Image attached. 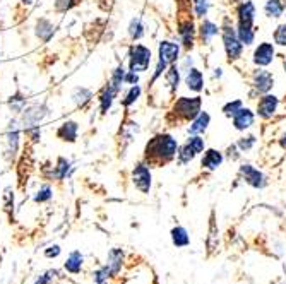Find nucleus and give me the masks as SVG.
<instances>
[{
  "label": "nucleus",
  "mask_w": 286,
  "mask_h": 284,
  "mask_svg": "<svg viewBox=\"0 0 286 284\" xmlns=\"http://www.w3.org/2000/svg\"><path fill=\"white\" fill-rule=\"evenodd\" d=\"M178 154V144L168 134L153 137L146 146V160L149 165H165Z\"/></svg>",
  "instance_id": "nucleus-1"
},
{
  "label": "nucleus",
  "mask_w": 286,
  "mask_h": 284,
  "mask_svg": "<svg viewBox=\"0 0 286 284\" xmlns=\"http://www.w3.org/2000/svg\"><path fill=\"white\" fill-rule=\"evenodd\" d=\"M151 64V50L144 45H134L129 53V67L134 72H144L148 71Z\"/></svg>",
  "instance_id": "nucleus-2"
},
{
  "label": "nucleus",
  "mask_w": 286,
  "mask_h": 284,
  "mask_svg": "<svg viewBox=\"0 0 286 284\" xmlns=\"http://www.w3.org/2000/svg\"><path fill=\"white\" fill-rule=\"evenodd\" d=\"M173 113L180 120H194L201 113V98H180L173 106Z\"/></svg>",
  "instance_id": "nucleus-3"
},
{
  "label": "nucleus",
  "mask_w": 286,
  "mask_h": 284,
  "mask_svg": "<svg viewBox=\"0 0 286 284\" xmlns=\"http://www.w3.org/2000/svg\"><path fill=\"white\" fill-rule=\"evenodd\" d=\"M223 43H224V50H226L228 60L233 62V60H238L242 57V50H243V43L238 38L237 31L233 29L232 26H224L223 27Z\"/></svg>",
  "instance_id": "nucleus-4"
},
{
  "label": "nucleus",
  "mask_w": 286,
  "mask_h": 284,
  "mask_svg": "<svg viewBox=\"0 0 286 284\" xmlns=\"http://www.w3.org/2000/svg\"><path fill=\"white\" fill-rule=\"evenodd\" d=\"M203 151H204V141L201 137L194 136L180 147V151H178V160H180V163H184L185 165V163L192 161L195 156L199 154V152H203Z\"/></svg>",
  "instance_id": "nucleus-5"
},
{
  "label": "nucleus",
  "mask_w": 286,
  "mask_h": 284,
  "mask_svg": "<svg viewBox=\"0 0 286 284\" xmlns=\"http://www.w3.org/2000/svg\"><path fill=\"white\" fill-rule=\"evenodd\" d=\"M132 178H134V185L140 192L149 194V190H151V171H149L148 165L139 163L132 171Z\"/></svg>",
  "instance_id": "nucleus-6"
},
{
  "label": "nucleus",
  "mask_w": 286,
  "mask_h": 284,
  "mask_svg": "<svg viewBox=\"0 0 286 284\" xmlns=\"http://www.w3.org/2000/svg\"><path fill=\"white\" fill-rule=\"evenodd\" d=\"M252 84H254L257 92H267L274 86V77L273 74L264 71V69H257L252 76Z\"/></svg>",
  "instance_id": "nucleus-7"
},
{
  "label": "nucleus",
  "mask_w": 286,
  "mask_h": 284,
  "mask_svg": "<svg viewBox=\"0 0 286 284\" xmlns=\"http://www.w3.org/2000/svg\"><path fill=\"white\" fill-rule=\"evenodd\" d=\"M278 103L279 101L274 94H264L257 103V113H259L261 118H271L278 110Z\"/></svg>",
  "instance_id": "nucleus-8"
},
{
  "label": "nucleus",
  "mask_w": 286,
  "mask_h": 284,
  "mask_svg": "<svg viewBox=\"0 0 286 284\" xmlns=\"http://www.w3.org/2000/svg\"><path fill=\"white\" fill-rule=\"evenodd\" d=\"M180 55V45L171 43V41H161L159 43V60L165 62L166 65L175 64Z\"/></svg>",
  "instance_id": "nucleus-9"
},
{
  "label": "nucleus",
  "mask_w": 286,
  "mask_h": 284,
  "mask_svg": "<svg viewBox=\"0 0 286 284\" xmlns=\"http://www.w3.org/2000/svg\"><path fill=\"white\" fill-rule=\"evenodd\" d=\"M46 113H48V111H46V106L45 105H36V106H33V108L26 110L24 111V116H22V123H24L26 130L36 127V125H38L41 120L45 118Z\"/></svg>",
  "instance_id": "nucleus-10"
},
{
  "label": "nucleus",
  "mask_w": 286,
  "mask_h": 284,
  "mask_svg": "<svg viewBox=\"0 0 286 284\" xmlns=\"http://www.w3.org/2000/svg\"><path fill=\"white\" fill-rule=\"evenodd\" d=\"M240 175L245 178V181L248 185H252L254 188H262L266 187V178L264 175L261 173L259 170H255L254 166L250 165H243L240 168Z\"/></svg>",
  "instance_id": "nucleus-11"
},
{
  "label": "nucleus",
  "mask_w": 286,
  "mask_h": 284,
  "mask_svg": "<svg viewBox=\"0 0 286 284\" xmlns=\"http://www.w3.org/2000/svg\"><path fill=\"white\" fill-rule=\"evenodd\" d=\"M254 64L259 67H266L274 60V46L271 43H261L254 52Z\"/></svg>",
  "instance_id": "nucleus-12"
},
{
  "label": "nucleus",
  "mask_w": 286,
  "mask_h": 284,
  "mask_svg": "<svg viewBox=\"0 0 286 284\" xmlns=\"http://www.w3.org/2000/svg\"><path fill=\"white\" fill-rule=\"evenodd\" d=\"M238 26L242 27H252L254 26V16H255V7L252 2H243L238 6Z\"/></svg>",
  "instance_id": "nucleus-13"
},
{
  "label": "nucleus",
  "mask_w": 286,
  "mask_h": 284,
  "mask_svg": "<svg viewBox=\"0 0 286 284\" xmlns=\"http://www.w3.org/2000/svg\"><path fill=\"white\" fill-rule=\"evenodd\" d=\"M122 264H124V252L120 248H113L108 254V264L105 265L106 272L110 274V277H115L120 272Z\"/></svg>",
  "instance_id": "nucleus-14"
},
{
  "label": "nucleus",
  "mask_w": 286,
  "mask_h": 284,
  "mask_svg": "<svg viewBox=\"0 0 286 284\" xmlns=\"http://www.w3.org/2000/svg\"><path fill=\"white\" fill-rule=\"evenodd\" d=\"M223 163V154L219 151H216V149H208V151L204 152L203 156V166L206 170H216L221 166Z\"/></svg>",
  "instance_id": "nucleus-15"
},
{
  "label": "nucleus",
  "mask_w": 286,
  "mask_h": 284,
  "mask_svg": "<svg viewBox=\"0 0 286 284\" xmlns=\"http://www.w3.org/2000/svg\"><path fill=\"white\" fill-rule=\"evenodd\" d=\"M209 122H211L209 113H206V111H201V113L195 116L194 120H192V125L189 127V134H192V136H199V134H204L206 129H208Z\"/></svg>",
  "instance_id": "nucleus-16"
},
{
  "label": "nucleus",
  "mask_w": 286,
  "mask_h": 284,
  "mask_svg": "<svg viewBox=\"0 0 286 284\" xmlns=\"http://www.w3.org/2000/svg\"><path fill=\"white\" fill-rule=\"evenodd\" d=\"M252 123H254V113L248 108H242L233 116V125L237 130H247Z\"/></svg>",
  "instance_id": "nucleus-17"
},
{
  "label": "nucleus",
  "mask_w": 286,
  "mask_h": 284,
  "mask_svg": "<svg viewBox=\"0 0 286 284\" xmlns=\"http://www.w3.org/2000/svg\"><path fill=\"white\" fill-rule=\"evenodd\" d=\"M185 84L189 89L192 91H201L204 87V77H203V72L197 71V69H190L189 72H187V77H185Z\"/></svg>",
  "instance_id": "nucleus-18"
},
{
  "label": "nucleus",
  "mask_w": 286,
  "mask_h": 284,
  "mask_svg": "<svg viewBox=\"0 0 286 284\" xmlns=\"http://www.w3.org/2000/svg\"><path fill=\"white\" fill-rule=\"evenodd\" d=\"M178 33H180L182 43H184L185 48H192V45H194V36H195V29H194V24H192V21L182 22Z\"/></svg>",
  "instance_id": "nucleus-19"
},
{
  "label": "nucleus",
  "mask_w": 286,
  "mask_h": 284,
  "mask_svg": "<svg viewBox=\"0 0 286 284\" xmlns=\"http://www.w3.org/2000/svg\"><path fill=\"white\" fill-rule=\"evenodd\" d=\"M77 130H79L77 123L70 120V122H65L62 127L57 130V136H59V139H62V141L74 142L77 139Z\"/></svg>",
  "instance_id": "nucleus-20"
},
{
  "label": "nucleus",
  "mask_w": 286,
  "mask_h": 284,
  "mask_svg": "<svg viewBox=\"0 0 286 284\" xmlns=\"http://www.w3.org/2000/svg\"><path fill=\"white\" fill-rule=\"evenodd\" d=\"M171 241L177 248H184V246H189L190 238H189V233L184 226H177L171 230Z\"/></svg>",
  "instance_id": "nucleus-21"
},
{
  "label": "nucleus",
  "mask_w": 286,
  "mask_h": 284,
  "mask_svg": "<svg viewBox=\"0 0 286 284\" xmlns=\"http://www.w3.org/2000/svg\"><path fill=\"white\" fill-rule=\"evenodd\" d=\"M82 254L81 252H72L69 255V259H67V262H65V269H67V272L70 274H79L81 272V269H82Z\"/></svg>",
  "instance_id": "nucleus-22"
},
{
  "label": "nucleus",
  "mask_w": 286,
  "mask_h": 284,
  "mask_svg": "<svg viewBox=\"0 0 286 284\" xmlns=\"http://www.w3.org/2000/svg\"><path fill=\"white\" fill-rule=\"evenodd\" d=\"M120 89L113 84H108V87L105 89V92L101 94L100 101H101V113H106L108 111V108L111 106V103H113V98L117 96V92H119Z\"/></svg>",
  "instance_id": "nucleus-23"
},
{
  "label": "nucleus",
  "mask_w": 286,
  "mask_h": 284,
  "mask_svg": "<svg viewBox=\"0 0 286 284\" xmlns=\"http://www.w3.org/2000/svg\"><path fill=\"white\" fill-rule=\"evenodd\" d=\"M218 26L214 24V22H211V21H204L203 24H201V38H203V41H211L214 38V36L218 35Z\"/></svg>",
  "instance_id": "nucleus-24"
},
{
  "label": "nucleus",
  "mask_w": 286,
  "mask_h": 284,
  "mask_svg": "<svg viewBox=\"0 0 286 284\" xmlns=\"http://www.w3.org/2000/svg\"><path fill=\"white\" fill-rule=\"evenodd\" d=\"M36 35L43 41H48L51 38V35H53V24L46 19H40L38 26H36Z\"/></svg>",
  "instance_id": "nucleus-25"
},
{
  "label": "nucleus",
  "mask_w": 286,
  "mask_h": 284,
  "mask_svg": "<svg viewBox=\"0 0 286 284\" xmlns=\"http://www.w3.org/2000/svg\"><path fill=\"white\" fill-rule=\"evenodd\" d=\"M264 11L269 17H279L284 11V6L281 0H267Z\"/></svg>",
  "instance_id": "nucleus-26"
},
{
  "label": "nucleus",
  "mask_w": 286,
  "mask_h": 284,
  "mask_svg": "<svg viewBox=\"0 0 286 284\" xmlns=\"http://www.w3.org/2000/svg\"><path fill=\"white\" fill-rule=\"evenodd\" d=\"M237 35H238V38H240V41L243 45H252V43H254V29H252V27L238 26Z\"/></svg>",
  "instance_id": "nucleus-27"
},
{
  "label": "nucleus",
  "mask_w": 286,
  "mask_h": 284,
  "mask_svg": "<svg viewBox=\"0 0 286 284\" xmlns=\"http://www.w3.org/2000/svg\"><path fill=\"white\" fill-rule=\"evenodd\" d=\"M91 91H88V89H84V87H77L76 91H74V94H72V98H74V101H76V103L79 105V106H84L88 103L89 100H91Z\"/></svg>",
  "instance_id": "nucleus-28"
},
{
  "label": "nucleus",
  "mask_w": 286,
  "mask_h": 284,
  "mask_svg": "<svg viewBox=\"0 0 286 284\" xmlns=\"http://www.w3.org/2000/svg\"><path fill=\"white\" fill-rule=\"evenodd\" d=\"M166 79H168V84L171 86V89L175 91L177 87H178V82H180V72H178V67H177L175 64H171V67L168 69Z\"/></svg>",
  "instance_id": "nucleus-29"
},
{
  "label": "nucleus",
  "mask_w": 286,
  "mask_h": 284,
  "mask_svg": "<svg viewBox=\"0 0 286 284\" xmlns=\"http://www.w3.org/2000/svg\"><path fill=\"white\" fill-rule=\"evenodd\" d=\"M69 168H70V163L65 160V157H59L57 166H55V178H57V180H64L65 175H67Z\"/></svg>",
  "instance_id": "nucleus-30"
},
{
  "label": "nucleus",
  "mask_w": 286,
  "mask_h": 284,
  "mask_svg": "<svg viewBox=\"0 0 286 284\" xmlns=\"http://www.w3.org/2000/svg\"><path fill=\"white\" fill-rule=\"evenodd\" d=\"M129 33H130V36H132L134 40H139L140 36L144 35V26H142V22H140V19H134L132 22H130Z\"/></svg>",
  "instance_id": "nucleus-31"
},
{
  "label": "nucleus",
  "mask_w": 286,
  "mask_h": 284,
  "mask_svg": "<svg viewBox=\"0 0 286 284\" xmlns=\"http://www.w3.org/2000/svg\"><path fill=\"white\" fill-rule=\"evenodd\" d=\"M194 11L197 17H204L209 11V0H194Z\"/></svg>",
  "instance_id": "nucleus-32"
},
{
  "label": "nucleus",
  "mask_w": 286,
  "mask_h": 284,
  "mask_svg": "<svg viewBox=\"0 0 286 284\" xmlns=\"http://www.w3.org/2000/svg\"><path fill=\"white\" fill-rule=\"evenodd\" d=\"M57 276H59L57 269H50V271H46L43 276H40V279L35 284H51L55 279H57Z\"/></svg>",
  "instance_id": "nucleus-33"
},
{
  "label": "nucleus",
  "mask_w": 286,
  "mask_h": 284,
  "mask_svg": "<svg viewBox=\"0 0 286 284\" xmlns=\"http://www.w3.org/2000/svg\"><path fill=\"white\" fill-rule=\"evenodd\" d=\"M240 110H242V101H240V100L232 101V103L224 105V108H223L224 115H226V116H235Z\"/></svg>",
  "instance_id": "nucleus-34"
},
{
  "label": "nucleus",
  "mask_w": 286,
  "mask_h": 284,
  "mask_svg": "<svg viewBox=\"0 0 286 284\" xmlns=\"http://www.w3.org/2000/svg\"><path fill=\"white\" fill-rule=\"evenodd\" d=\"M139 94H140V87L137 84L130 87V91L127 92V96H125V100H124V106H129V105H132L134 101H137Z\"/></svg>",
  "instance_id": "nucleus-35"
},
{
  "label": "nucleus",
  "mask_w": 286,
  "mask_h": 284,
  "mask_svg": "<svg viewBox=\"0 0 286 284\" xmlns=\"http://www.w3.org/2000/svg\"><path fill=\"white\" fill-rule=\"evenodd\" d=\"M274 41L281 46H286V24L278 26V29L274 31Z\"/></svg>",
  "instance_id": "nucleus-36"
},
{
  "label": "nucleus",
  "mask_w": 286,
  "mask_h": 284,
  "mask_svg": "<svg viewBox=\"0 0 286 284\" xmlns=\"http://www.w3.org/2000/svg\"><path fill=\"white\" fill-rule=\"evenodd\" d=\"M51 199V188L48 185H45V187L40 188L38 195L35 197V202H45V200H50Z\"/></svg>",
  "instance_id": "nucleus-37"
},
{
  "label": "nucleus",
  "mask_w": 286,
  "mask_h": 284,
  "mask_svg": "<svg viewBox=\"0 0 286 284\" xmlns=\"http://www.w3.org/2000/svg\"><path fill=\"white\" fill-rule=\"evenodd\" d=\"M255 144V137L254 136H248V137H243L238 141L237 146L240 147V151H248V149H252V146Z\"/></svg>",
  "instance_id": "nucleus-38"
},
{
  "label": "nucleus",
  "mask_w": 286,
  "mask_h": 284,
  "mask_svg": "<svg viewBox=\"0 0 286 284\" xmlns=\"http://www.w3.org/2000/svg\"><path fill=\"white\" fill-rule=\"evenodd\" d=\"M108 277H110V274L106 272L105 267H101L100 271L95 274V282L96 284H108Z\"/></svg>",
  "instance_id": "nucleus-39"
},
{
  "label": "nucleus",
  "mask_w": 286,
  "mask_h": 284,
  "mask_svg": "<svg viewBox=\"0 0 286 284\" xmlns=\"http://www.w3.org/2000/svg\"><path fill=\"white\" fill-rule=\"evenodd\" d=\"M137 81H139L137 72H134V71L125 72V79H124V82H127V84H132V86H135V84H137Z\"/></svg>",
  "instance_id": "nucleus-40"
},
{
  "label": "nucleus",
  "mask_w": 286,
  "mask_h": 284,
  "mask_svg": "<svg viewBox=\"0 0 286 284\" xmlns=\"http://www.w3.org/2000/svg\"><path fill=\"white\" fill-rule=\"evenodd\" d=\"M76 4V0H57V11H67Z\"/></svg>",
  "instance_id": "nucleus-41"
},
{
  "label": "nucleus",
  "mask_w": 286,
  "mask_h": 284,
  "mask_svg": "<svg viewBox=\"0 0 286 284\" xmlns=\"http://www.w3.org/2000/svg\"><path fill=\"white\" fill-rule=\"evenodd\" d=\"M59 255H60V246L59 245H53V246H50L48 250H45V257H48V259L59 257Z\"/></svg>",
  "instance_id": "nucleus-42"
},
{
  "label": "nucleus",
  "mask_w": 286,
  "mask_h": 284,
  "mask_svg": "<svg viewBox=\"0 0 286 284\" xmlns=\"http://www.w3.org/2000/svg\"><path fill=\"white\" fill-rule=\"evenodd\" d=\"M281 147L286 149V136H283V139H281Z\"/></svg>",
  "instance_id": "nucleus-43"
},
{
  "label": "nucleus",
  "mask_w": 286,
  "mask_h": 284,
  "mask_svg": "<svg viewBox=\"0 0 286 284\" xmlns=\"http://www.w3.org/2000/svg\"><path fill=\"white\" fill-rule=\"evenodd\" d=\"M284 72H286V60H284Z\"/></svg>",
  "instance_id": "nucleus-44"
},
{
  "label": "nucleus",
  "mask_w": 286,
  "mask_h": 284,
  "mask_svg": "<svg viewBox=\"0 0 286 284\" xmlns=\"http://www.w3.org/2000/svg\"><path fill=\"white\" fill-rule=\"evenodd\" d=\"M156 284H158V282H156Z\"/></svg>",
  "instance_id": "nucleus-45"
}]
</instances>
